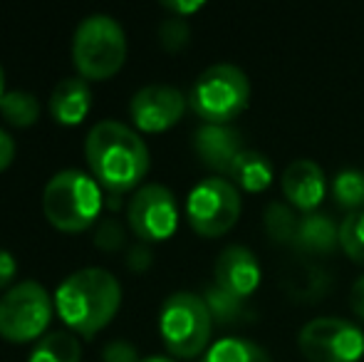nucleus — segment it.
Listing matches in <instances>:
<instances>
[{
	"label": "nucleus",
	"instance_id": "25",
	"mask_svg": "<svg viewBox=\"0 0 364 362\" xmlns=\"http://www.w3.org/2000/svg\"><path fill=\"white\" fill-rule=\"evenodd\" d=\"M188 40V25L183 23V18H173L168 23L161 25V45L171 53L181 50Z\"/></svg>",
	"mask_w": 364,
	"mask_h": 362
},
{
	"label": "nucleus",
	"instance_id": "22",
	"mask_svg": "<svg viewBox=\"0 0 364 362\" xmlns=\"http://www.w3.org/2000/svg\"><path fill=\"white\" fill-rule=\"evenodd\" d=\"M297 223L300 218H295V213L290 211L285 203H270L268 213H265V231L275 243H295L297 236Z\"/></svg>",
	"mask_w": 364,
	"mask_h": 362
},
{
	"label": "nucleus",
	"instance_id": "17",
	"mask_svg": "<svg viewBox=\"0 0 364 362\" xmlns=\"http://www.w3.org/2000/svg\"><path fill=\"white\" fill-rule=\"evenodd\" d=\"M228 176L238 183L240 188L250 193H258L263 188L270 186L273 181V164L265 154L255 149H243L238 156H235L233 166H230Z\"/></svg>",
	"mask_w": 364,
	"mask_h": 362
},
{
	"label": "nucleus",
	"instance_id": "10",
	"mask_svg": "<svg viewBox=\"0 0 364 362\" xmlns=\"http://www.w3.org/2000/svg\"><path fill=\"white\" fill-rule=\"evenodd\" d=\"M132 231L146 243H159L173 236L178 226V206L173 193L161 183H146L127 206Z\"/></svg>",
	"mask_w": 364,
	"mask_h": 362
},
{
	"label": "nucleus",
	"instance_id": "9",
	"mask_svg": "<svg viewBox=\"0 0 364 362\" xmlns=\"http://www.w3.org/2000/svg\"><path fill=\"white\" fill-rule=\"evenodd\" d=\"M297 345L310 362H360L364 333L350 320L315 318L300 330Z\"/></svg>",
	"mask_w": 364,
	"mask_h": 362
},
{
	"label": "nucleus",
	"instance_id": "31",
	"mask_svg": "<svg viewBox=\"0 0 364 362\" xmlns=\"http://www.w3.org/2000/svg\"><path fill=\"white\" fill-rule=\"evenodd\" d=\"M164 8L171 10V13H178V15H188V13L201 10L203 3H164Z\"/></svg>",
	"mask_w": 364,
	"mask_h": 362
},
{
	"label": "nucleus",
	"instance_id": "12",
	"mask_svg": "<svg viewBox=\"0 0 364 362\" xmlns=\"http://www.w3.org/2000/svg\"><path fill=\"white\" fill-rule=\"evenodd\" d=\"M213 275H216V285L223 293L233 295L238 300H245L260 285V263L250 248L228 246L220 251Z\"/></svg>",
	"mask_w": 364,
	"mask_h": 362
},
{
	"label": "nucleus",
	"instance_id": "14",
	"mask_svg": "<svg viewBox=\"0 0 364 362\" xmlns=\"http://www.w3.org/2000/svg\"><path fill=\"white\" fill-rule=\"evenodd\" d=\"M283 193L300 211H315L325 198V174L312 159H295L283 171Z\"/></svg>",
	"mask_w": 364,
	"mask_h": 362
},
{
	"label": "nucleus",
	"instance_id": "3",
	"mask_svg": "<svg viewBox=\"0 0 364 362\" xmlns=\"http://www.w3.org/2000/svg\"><path fill=\"white\" fill-rule=\"evenodd\" d=\"M43 211L55 228L65 233H80L100 216L102 186L82 171H60L45 186Z\"/></svg>",
	"mask_w": 364,
	"mask_h": 362
},
{
	"label": "nucleus",
	"instance_id": "18",
	"mask_svg": "<svg viewBox=\"0 0 364 362\" xmlns=\"http://www.w3.org/2000/svg\"><path fill=\"white\" fill-rule=\"evenodd\" d=\"M82 348L73 333H48L38 340L28 362H80Z\"/></svg>",
	"mask_w": 364,
	"mask_h": 362
},
{
	"label": "nucleus",
	"instance_id": "29",
	"mask_svg": "<svg viewBox=\"0 0 364 362\" xmlns=\"http://www.w3.org/2000/svg\"><path fill=\"white\" fill-rule=\"evenodd\" d=\"M15 159V142L10 139L8 132L0 129V171H5Z\"/></svg>",
	"mask_w": 364,
	"mask_h": 362
},
{
	"label": "nucleus",
	"instance_id": "5",
	"mask_svg": "<svg viewBox=\"0 0 364 362\" xmlns=\"http://www.w3.org/2000/svg\"><path fill=\"white\" fill-rule=\"evenodd\" d=\"M213 315L206 300L193 293H173L161 305L159 330L166 350L173 358H196L208 348Z\"/></svg>",
	"mask_w": 364,
	"mask_h": 362
},
{
	"label": "nucleus",
	"instance_id": "7",
	"mask_svg": "<svg viewBox=\"0 0 364 362\" xmlns=\"http://www.w3.org/2000/svg\"><path fill=\"white\" fill-rule=\"evenodd\" d=\"M53 318V298L35 280H25L0 298V338L30 343L40 338Z\"/></svg>",
	"mask_w": 364,
	"mask_h": 362
},
{
	"label": "nucleus",
	"instance_id": "27",
	"mask_svg": "<svg viewBox=\"0 0 364 362\" xmlns=\"http://www.w3.org/2000/svg\"><path fill=\"white\" fill-rule=\"evenodd\" d=\"M105 362H139L136 360L134 345L124 343V340H114L105 348Z\"/></svg>",
	"mask_w": 364,
	"mask_h": 362
},
{
	"label": "nucleus",
	"instance_id": "2",
	"mask_svg": "<svg viewBox=\"0 0 364 362\" xmlns=\"http://www.w3.org/2000/svg\"><path fill=\"white\" fill-rule=\"evenodd\" d=\"M122 303V285L105 268H85L60 283L55 308L63 323L82 338H92L112 323Z\"/></svg>",
	"mask_w": 364,
	"mask_h": 362
},
{
	"label": "nucleus",
	"instance_id": "16",
	"mask_svg": "<svg viewBox=\"0 0 364 362\" xmlns=\"http://www.w3.org/2000/svg\"><path fill=\"white\" fill-rule=\"evenodd\" d=\"M295 248L305 253H332L340 246V226H335V221L320 213H307L305 218H300L297 223V236H295Z\"/></svg>",
	"mask_w": 364,
	"mask_h": 362
},
{
	"label": "nucleus",
	"instance_id": "4",
	"mask_svg": "<svg viewBox=\"0 0 364 362\" xmlns=\"http://www.w3.org/2000/svg\"><path fill=\"white\" fill-rule=\"evenodd\" d=\"M127 60V38L122 25L109 15H90L75 30L73 63L82 80H109Z\"/></svg>",
	"mask_w": 364,
	"mask_h": 362
},
{
	"label": "nucleus",
	"instance_id": "28",
	"mask_svg": "<svg viewBox=\"0 0 364 362\" xmlns=\"http://www.w3.org/2000/svg\"><path fill=\"white\" fill-rule=\"evenodd\" d=\"M15 273H18V263H15V258L10 256L8 251L0 248V288H5V285L15 278Z\"/></svg>",
	"mask_w": 364,
	"mask_h": 362
},
{
	"label": "nucleus",
	"instance_id": "13",
	"mask_svg": "<svg viewBox=\"0 0 364 362\" xmlns=\"http://www.w3.org/2000/svg\"><path fill=\"white\" fill-rule=\"evenodd\" d=\"M193 147H196L198 159H201L208 169L223 171L225 176H228L235 156L245 149L240 134L235 129H230L228 124H203L201 129L196 132Z\"/></svg>",
	"mask_w": 364,
	"mask_h": 362
},
{
	"label": "nucleus",
	"instance_id": "33",
	"mask_svg": "<svg viewBox=\"0 0 364 362\" xmlns=\"http://www.w3.org/2000/svg\"><path fill=\"white\" fill-rule=\"evenodd\" d=\"M141 362H173L171 358H161V355H154V358H146V360H141Z\"/></svg>",
	"mask_w": 364,
	"mask_h": 362
},
{
	"label": "nucleus",
	"instance_id": "23",
	"mask_svg": "<svg viewBox=\"0 0 364 362\" xmlns=\"http://www.w3.org/2000/svg\"><path fill=\"white\" fill-rule=\"evenodd\" d=\"M340 246L347 258H352L357 266H364V211L347 213L340 226Z\"/></svg>",
	"mask_w": 364,
	"mask_h": 362
},
{
	"label": "nucleus",
	"instance_id": "24",
	"mask_svg": "<svg viewBox=\"0 0 364 362\" xmlns=\"http://www.w3.org/2000/svg\"><path fill=\"white\" fill-rule=\"evenodd\" d=\"M203 300H206L213 320H218V323H233V320L240 315V303H243V300L223 293L218 285L208 288V293H206V298H203Z\"/></svg>",
	"mask_w": 364,
	"mask_h": 362
},
{
	"label": "nucleus",
	"instance_id": "30",
	"mask_svg": "<svg viewBox=\"0 0 364 362\" xmlns=\"http://www.w3.org/2000/svg\"><path fill=\"white\" fill-rule=\"evenodd\" d=\"M350 305H352V313H355L357 318L364 320V275H362V278H357L355 283H352Z\"/></svg>",
	"mask_w": 364,
	"mask_h": 362
},
{
	"label": "nucleus",
	"instance_id": "32",
	"mask_svg": "<svg viewBox=\"0 0 364 362\" xmlns=\"http://www.w3.org/2000/svg\"><path fill=\"white\" fill-rule=\"evenodd\" d=\"M5 97V75H3V68H0V102Z\"/></svg>",
	"mask_w": 364,
	"mask_h": 362
},
{
	"label": "nucleus",
	"instance_id": "15",
	"mask_svg": "<svg viewBox=\"0 0 364 362\" xmlns=\"http://www.w3.org/2000/svg\"><path fill=\"white\" fill-rule=\"evenodd\" d=\"M92 110V90L90 82L82 78H68L53 90L50 97V112L55 122L65 127H75L85 122V117Z\"/></svg>",
	"mask_w": 364,
	"mask_h": 362
},
{
	"label": "nucleus",
	"instance_id": "11",
	"mask_svg": "<svg viewBox=\"0 0 364 362\" xmlns=\"http://www.w3.org/2000/svg\"><path fill=\"white\" fill-rule=\"evenodd\" d=\"M186 110V100L176 87L168 85H149L132 97L129 115L134 124L141 132L156 134V132H166L183 117Z\"/></svg>",
	"mask_w": 364,
	"mask_h": 362
},
{
	"label": "nucleus",
	"instance_id": "19",
	"mask_svg": "<svg viewBox=\"0 0 364 362\" xmlns=\"http://www.w3.org/2000/svg\"><path fill=\"white\" fill-rule=\"evenodd\" d=\"M203 362H270L260 345L243 338H223L213 343L203 355Z\"/></svg>",
	"mask_w": 364,
	"mask_h": 362
},
{
	"label": "nucleus",
	"instance_id": "1",
	"mask_svg": "<svg viewBox=\"0 0 364 362\" xmlns=\"http://www.w3.org/2000/svg\"><path fill=\"white\" fill-rule=\"evenodd\" d=\"M85 156L92 179L109 193L132 191L149 171V149L139 134L122 122H100L90 129Z\"/></svg>",
	"mask_w": 364,
	"mask_h": 362
},
{
	"label": "nucleus",
	"instance_id": "6",
	"mask_svg": "<svg viewBox=\"0 0 364 362\" xmlns=\"http://www.w3.org/2000/svg\"><path fill=\"white\" fill-rule=\"evenodd\" d=\"M188 102L206 124H228L250 102L248 75L235 65H213L198 75Z\"/></svg>",
	"mask_w": 364,
	"mask_h": 362
},
{
	"label": "nucleus",
	"instance_id": "21",
	"mask_svg": "<svg viewBox=\"0 0 364 362\" xmlns=\"http://www.w3.org/2000/svg\"><path fill=\"white\" fill-rule=\"evenodd\" d=\"M332 196L337 206L347 208L350 213L364 211V174L357 169H345L332 181Z\"/></svg>",
	"mask_w": 364,
	"mask_h": 362
},
{
	"label": "nucleus",
	"instance_id": "20",
	"mask_svg": "<svg viewBox=\"0 0 364 362\" xmlns=\"http://www.w3.org/2000/svg\"><path fill=\"white\" fill-rule=\"evenodd\" d=\"M0 115L8 124L13 127H33L40 117V105H38V97L30 95L25 90H15V92H8L0 102Z\"/></svg>",
	"mask_w": 364,
	"mask_h": 362
},
{
	"label": "nucleus",
	"instance_id": "8",
	"mask_svg": "<svg viewBox=\"0 0 364 362\" xmlns=\"http://www.w3.org/2000/svg\"><path fill=\"white\" fill-rule=\"evenodd\" d=\"M240 193L228 179H203L191 188L186 198V218L191 228L203 238L228 233L240 218Z\"/></svg>",
	"mask_w": 364,
	"mask_h": 362
},
{
	"label": "nucleus",
	"instance_id": "26",
	"mask_svg": "<svg viewBox=\"0 0 364 362\" xmlns=\"http://www.w3.org/2000/svg\"><path fill=\"white\" fill-rule=\"evenodd\" d=\"M122 238H124V233H122L119 223L105 221L100 228V233H97V246H102L105 251H114V248L122 246Z\"/></svg>",
	"mask_w": 364,
	"mask_h": 362
}]
</instances>
